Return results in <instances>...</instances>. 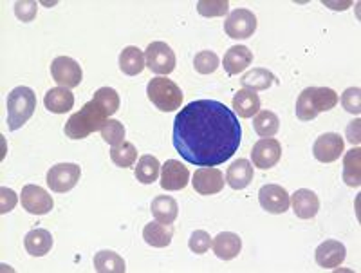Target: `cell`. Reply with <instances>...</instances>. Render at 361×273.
Listing matches in <instances>:
<instances>
[{"mask_svg":"<svg viewBox=\"0 0 361 273\" xmlns=\"http://www.w3.org/2000/svg\"><path fill=\"white\" fill-rule=\"evenodd\" d=\"M253 181V165L247 159H237L226 172V183L233 190H243Z\"/></svg>","mask_w":361,"mask_h":273,"instance_id":"cell-20","label":"cell"},{"mask_svg":"<svg viewBox=\"0 0 361 273\" xmlns=\"http://www.w3.org/2000/svg\"><path fill=\"white\" fill-rule=\"evenodd\" d=\"M24 244L29 255L44 257L51 252V248H53V236H51L49 230L35 228V230H31V232L25 236Z\"/></svg>","mask_w":361,"mask_h":273,"instance_id":"cell-23","label":"cell"},{"mask_svg":"<svg viewBox=\"0 0 361 273\" xmlns=\"http://www.w3.org/2000/svg\"><path fill=\"white\" fill-rule=\"evenodd\" d=\"M240 83L244 89H250V91H266L271 85H275L276 76L264 67H255L240 78Z\"/></svg>","mask_w":361,"mask_h":273,"instance_id":"cell-26","label":"cell"},{"mask_svg":"<svg viewBox=\"0 0 361 273\" xmlns=\"http://www.w3.org/2000/svg\"><path fill=\"white\" fill-rule=\"evenodd\" d=\"M255 133L262 138H273L280 128V120L275 112L259 111L253 118Z\"/></svg>","mask_w":361,"mask_h":273,"instance_id":"cell-31","label":"cell"},{"mask_svg":"<svg viewBox=\"0 0 361 273\" xmlns=\"http://www.w3.org/2000/svg\"><path fill=\"white\" fill-rule=\"evenodd\" d=\"M338 95L329 87H307L296 99V118L302 121L314 120L320 112L336 107Z\"/></svg>","mask_w":361,"mask_h":273,"instance_id":"cell-3","label":"cell"},{"mask_svg":"<svg viewBox=\"0 0 361 273\" xmlns=\"http://www.w3.org/2000/svg\"><path fill=\"white\" fill-rule=\"evenodd\" d=\"M233 109L240 118H253L260 111L259 95L250 89H240L233 96Z\"/></svg>","mask_w":361,"mask_h":273,"instance_id":"cell-27","label":"cell"},{"mask_svg":"<svg viewBox=\"0 0 361 273\" xmlns=\"http://www.w3.org/2000/svg\"><path fill=\"white\" fill-rule=\"evenodd\" d=\"M190 183V170L177 159H169L161 166V188L163 190H183Z\"/></svg>","mask_w":361,"mask_h":273,"instance_id":"cell-14","label":"cell"},{"mask_svg":"<svg viewBox=\"0 0 361 273\" xmlns=\"http://www.w3.org/2000/svg\"><path fill=\"white\" fill-rule=\"evenodd\" d=\"M259 203L269 214H283L289 210L291 198L280 185H264L259 190Z\"/></svg>","mask_w":361,"mask_h":273,"instance_id":"cell-13","label":"cell"},{"mask_svg":"<svg viewBox=\"0 0 361 273\" xmlns=\"http://www.w3.org/2000/svg\"><path fill=\"white\" fill-rule=\"evenodd\" d=\"M37 109V95L33 89L17 87L8 96V127L18 131L29 121Z\"/></svg>","mask_w":361,"mask_h":273,"instance_id":"cell-4","label":"cell"},{"mask_svg":"<svg viewBox=\"0 0 361 273\" xmlns=\"http://www.w3.org/2000/svg\"><path fill=\"white\" fill-rule=\"evenodd\" d=\"M173 228L172 224H163L159 221L148 223L143 228V239L152 248H166L172 243Z\"/></svg>","mask_w":361,"mask_h":273,"instance_id":"cell-22","label":"cell"},{"mask_svg":"<svg viewBox=\"0 0 361 273\" xmlns=\"http://www.w3.org/2000/svg\"><path fill=\"white\" fill-rule=\"evenodd\" d=\"M111 159L116 166L128 169V166L134 165L135 159H137V149H135V145L130 143V141H123V143L112 147Z\"/></svg>","mask_w":361,"mask_h":273,"instance_id":"cell-32","label":"cell"},{"mask_svg":"<svg viewBox=\"0 0 361 273\" xmlns=\"http://www.w3.org/2000/svg\"><path fill=\"white\" fill-rule=\"evenodd\" d=\"M282 157V145L279 140L273 138H262L253 145L251 150V162L253 166L260 170H267L271 166H275Z\"/></svg>","mask_w":361,"mask_h":273,"instance_id":"cell-11","label":"cell"},{"mask_svg":"<svg viewBox=\"0 0 361 273\" xmlns=\"http://www.w3.org/2000/svg\"><path fill=\"white\" fill-rule=\"evenodd\" d=\"M343 138L336 133H325L314 141L312 154L318 162L333 163L343 154Z\"/></svg>","mask_w":361,"mask_h":273,"instance_id":"cell-15","label":"cell"},{"mask_svg":"<svg viewBox=\"0 0 361 273\" xmlns=\"http://www.w3.org/2000/svg\"><path fill=\"white\" fill-rule=\"evenodd\" d=\"M20 201L22 208L33 215L49 214L54 207V201L49 195V192L44 190V188L38 185H25L24 188H22Z\"/></svg>","mask_w":361,"mask_h":273,"instance_id":"cell-10","label":"cell"},{"mask_svg":"<svg viewBox=\"0 0 361 273\" xmlns=\"http://www.w3.org/2000/svg\"><path fill=\"white\" fill-rule=\"evenodd\" d=\"M345 255H347V250H345L343 243L334 239H329L325 243H322L314 252L316 265L325 269L338 268L345 261Z\"/></svg>","mask_w":361,"mask_h":273,"instance_id":"cell-16","label":"cell"},{"mask_svg":"<svg viewBox=\"0 0 361 273\" xmlns=\"http://www.w3.org/2000/svg\"><path fill=\"white\" fill-rule=\"evenodd\" d=\"M251 62H253V53L246 46H233L224 54L222 66H224V71L228 75L235 76L246 71L251 66Z\"/></svg>","mask_w":361,"mask_h":273,"instance_id":"cell-19","label":"cell"},{"mask_svg":"<svg viewBox=\"0 0 361 273\" xmlns=\"http://www.w3.org/2000/svg\"><path fill=\"white\" fill-rule=\"evenodd\" d=\"M361 150L353 149L345 154L343 159V181L353 188H360L361 185Z\"/></svg>","mask_w":361,"mask_h":273,"instance_id":"cell-29","label":"cell"},{"mask_svg":"<svg viewBox=\"0 0 361 273\" xmlns=\"http://www.w3.org/2000/svg\"><path fill=\"white\" fill-rule=\"evenodd\" d=\"M17 201V194L11 188H6V186L0 188V214H9L15 208Z\"/></svg>","mask_w":361,"mask_h":273,"instance_id":"cell-40","label":"cell"},{"mask_svg":"<svg viewBox=\"0 0 361 273\" xmlns=\"http://www.w3.org/2000/svg\"><path fill=\"white\" fill-rule=\"evenodd\" d=\"M361 91L360 87H349L341 95V105L350 114H360L361 112Z\"/></svg>","mask_w":361,"mask_h":273,"instance_id":"cell-37","label":"cell"},{"mask_svg":"<svg viewBox=\"0 0 361 273\" xmlns=\"http://www.w3.org/2000/svg\"><path fill=\"white\" fill-rule=\"evenodd\" d=\"M147 67L156 75H170L176 69V53L164 42H152L145 51Z\"/></svg>","mask_w":361,"mask_h":273,"instance_id":"cell-7","label":"cell"},{"mask_svg":"<svg viewBox=\"0 0 361 273\" xmlns=\"http://www.w3.org/2000/svg\"><path fill=\"white\" fill-rule=\"evenodd\" d=\"M150 210H152L156 221L163 224H172L177 219V214H179V205L170 195H157V198L152 199Z\"/></svg>","mask_w":361,"mask_h":273,"instance_id":"cell-25","label":"cell"},{"mask_svg":"<svg viewBox=\"0 0 361 273\" xmlns=\"http://www.w3.org/2000/svg\"><path fill=\"white\" fill-rule=\"evenodd\" d=\"M96 104L102 105L105 111H107L109 116L116 114L119 109V95L112 87H102L94 92V98H92Z\"/></svg>","mask_w":361,"mask_h":273,"instance_id":"cell-33","label":"cell"},{"mask_svg":"<svg viewBox=\"0 0 361 273\" xmlns=\"http://www.w3.org/2000/svg\"><path fill=\"white\" fill-rule=\"evenodd\" d=\"M38 4L33 0H18L15 2V15L20 22H31L37 17Z\"/></svg>","mask_w":361,"mask_h":273,"instance_id":"cell-39","label":"cell"},{"mask_svg":"<svg viewBox=\"0 0 361 273\" xmlns=\"http://www.w3.org/2000/svg\"><path fill=\"white\" fill-rule=\"evenodd\" d=\"M173 147L195 166H219L240 147L243 127L226 104L197 99L177 112L172 131Z\"/></svg>","mask_w":361,"mask_h":273,"instance_id":"cell-1","label":"cell"},{"mask_svg":"<svg viewBox=\"0 0 361 273\" xmlns=\"http://www.w3.org/2000/svg\"><path fill=\"white\" fill-rule=\"evenodd\" d=\"M360 123H361V121L356 120V121H353V123L349 125V128H347V134H349V141L353 143V145H354V143L357 145V143H360V140H361V138H360Z\"/></svg>","mask_w":361,"mask_h":273,"instance_id":"cell-41","label":"cell"},{"mask_svg":"<svg viewBox=\"0 0 361 273\" xmlns=\"http://www.w3.org/2000/svg\"><path fill=\"white\" fill-rule=\"evenodd\" d=\"M51 76L60 87L74 89L82 83L83 71L76 60L69 59V56H58L51 63Z\"/></svg>","mask_w":361,"mask_h":273,"instance_id":"cell-8","label":"cell"},{"mask_svg":"<svg viewBox=\"0 0 361 273\" xmlns=\"http://www.w3.org/2000/svg\"><path fill=\"white\" fill-rule=\"evenodd\" d=\"M212 246L221 261H231L243 250V239L233 232H221L212 241Z\"/></svg>","mask_w":361,"mask_h":273,"instance_id":"cell-18","label":"cell"},{"mask_svg":"<svg viewBox=\"0 0 361 273\" xmlns=\"http://www.w3.org/2000/svg\"><path fill=\"white\" fill-rule=\"evenodd\" d=\"M219 63H221V60H219V56L214 51H201V53L195 54V60H193V67L201 75L215 73L219 69Z\"/></svg>","mask_w":361,"mask_h":273,"instance_id":"cell-35","label":"cell"},{"mask_svg":"<svg viewBox=\"0 0 361 273\" xmlns=\"http://www.w3.org/2000/svg\"><path fill=\"white\" fill-rule=\"evenodd\" d=\"M45 109L53 114H66L74 107V95L66 87H54L45 92Z\"/></svg>","mask_w":361,"mask_h":273,"instance_id":"cell-21","label":"cell"},{"mask_svg":"<svg viewBox=\"0 0 361 273\" xmlns=\"http://www.w3.org/2000/svg\"><path fill=\"white\" fill-rule=\"evenodd\" d=\"M190 250H192L193 253H197V255H202V253H206L209 250V246H212V237H209L208 232H204V230H195V232L192 233V237H190Z\"/></svg>","mask_w":361,"mask_h":273,"instance_id":"cell-38","label":"cell"},{"mask_svg":"<svg viewBox=\"0 0 361 273\" xmlns=\"http://www.w3.org/2000/svg\"><path fill=\"white\" fill-rule=\"evenodd\" d=\"M107 120V111L99 104H96L94 99H90L76 114L69 118L63 131H66V136L71 138V140H85L89 134L102 131Z\"/></svg>","mask_w":361,"mask_h":273,"instance_id":"cell-2","label":"cell"},{"mask_svg":"<svg viewBox=\"0 0 361 273\" xmlns=\"http://www.w3.org/2000/svg\"><path fill=\"white\" fill-rule=\"evenodd\" d=\"M82 169L76 163H58L47 172V186L56 194H66L78 185Z\"/></svg>","mask_w":361,"mask_h":273,"instance_id":"cell-6","label":"cell"},{"mask_svg":"<svg viewBox=\"0 0 361 273\" xmlns=\"http://www.w3.org/2000/svg\"><path fill=\"white\" fill-rule=\"evenodd\" d=\"M159 172H161V163L157 162V157L147 154V156H143L140 162H137V166H135L134 170V176L135 179H137L140 183H143V185H152V183L157 181V178H159Z\"/></svg>","mask_w":361,"mask_h":273,"instance_id":"cell-30","label":"cell"},{"mask_svg":"<svg viewBox=\"0 0 361 273\" xmlns=\"http://www.w3.org/2000/svg\"><path fill=\"white\" fill-rule=\"evenodd\" d=\"M102 138L107 141L109 145L116 147L125 141V127L118 120H107V123L102 128Z\"/></svg>","mask_w":361,"mask_h":273,"instance_id":"cell-36","label":"cell"},{"mask_svg":"<svg viewBox=\"0 0 361 273\" xmlns=\"http://www.w3.org/2000/svg\"><path fill=\"white\" fill-rule=\"evenodd\" d=\"M94 269L98 273H125L127 265L123 257L112 250H102L94 255Z\"/></svg>","mask_w":361,"mask_h":273,"instance_id":"cell-28","label":"cell"},{"mask_svg":"<svg viewBox=\"0 0 361 273\" xmlns=\"http://www.w3.org/2000/svg\"><path fill=\"white\" fill-rule=\"evenodd\" d=\"M197 11L202 17H224L230 11V2L228 0H199Z\"/></svg>","mask_w":361,"mask_h":273,"instance_id":"cell-34","label":"cell"},{"mask_svg":"<svg viewBox=\"0 0 361 273\" xmlns=\"http://www.w3.org/2000/svg\"><path fill=\"white\" fill-rule=\"evenodd\" d=\"M193 190L201 195H214L224 188V174L215 166H201L193 174Z\"/></svg>","mask_w":361,"mask_h":273,"instance_id":"cell-12","label":"cell"},{"mask_svg":"<svg viewBox=\"0 0 361 273\" xmlns=\"http://www.w3.org/2000/svg\"><path fill=\"white\" fill-rule=\"evenodd\" d=\"M224 31L233 40H244V38L253 37V33L257 31V17L250 9H235L226 18Z\"/></svg>","mask_w":361,"mask_h":273,"instance_id":"cell-9","label":"cell"},{"mask_svg":"<svg viewBox=\"0 0 361 273\" xmlns=\"http://www.w3.org/2000/svg\"><path fill=\"white\" fill-rule=\"evenodd\" d=\"M291 207L300 219H312L320 210V199L309 188H300L291 195Z\"/></svg>","mask_w":361,"mask_h":273,"instance_id":"cell-17","label":"cell"},{"mask_svg":"<svg viewBox=\"0 0 361 273\" xmlns=\"http://www.w3.org/2000/svg\"><path fill=\"white\" fill-rule=\"evenodd\" d=\"M147 96L163 112L177 111L183 104V91L176 82L166 76H157L150 80L147 85Z\"/></svg>","mask_w":361,"mask_h":273,"instance_id":"cell-5","label":"cell"},{"mask_svg":"<svg viewBox=\"0 0 361 273\" xmlns=\"http://www.w3.org/2000/svg\"><path fill=\"white\" fill-rule=\"evenodd\" d=\"M147 67L145 53L135 46H128L119 54V69L123 71L127 76H137L143 73Z\"/></svg>","mask_w":361,"mask_h":273,"instance_id":"cell-24","label":"cell"}]
</instances>
